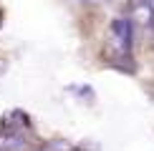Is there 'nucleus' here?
I'll return each instance as SVG.
<instances>
[{"label":"nucleus","instance_id":"obj_2","mask_svg":"<svg viewBox=\"0 0 154 151\" xmlns=\"http://www.w3.org/2000/svg\"><path fill=\"white\" fill-rule=\"evenodd\" d=\"M23 149H25V138L18 131L0 134V151H23Z\"/></svg>","mask_w":154,"mask_h":151},{"label":"nucleus","instance_id":"obj_1","mask_svg":"<svg viewBox=\"0 0 154 151\" xmlns=\"http://www.w3.org/2000/svg\"><path fill=\"white\" fill-rule=\"evenodd\" d=\"M111 33H114V43L126 50L131 43V20H126V18H116V20L111 23Z\"/></svg>","mask_w":154,"mask_h":151},{"label":"nucleus","instance_id":"obj_3","mask_svg":"<svg viewBox=\"0 0 154 151\" xmlns=\"http://www.w3.org/2000/svg\"><path fill=\"white\" fill-rule=\"evenodd\" d=\"M134 20L142 23V25H146V23H152V20H154L149 0H134Z\"/></svg>","mask_w":154,"mask_h":151},{"label":"nucleus","instance_id":"obj_6","mask_svg":"<svg viewBox=\"0 0 154 151\" xmlns=\"http://www.w3.org/2000/svg\"><path fill=\"white\" fill-rule=\"evenodd\" d=\"M152 46H154V40H152Z\"/></svg>","mask_w":154,"mask_h":151},{"label":"nucleus","instance_id":"obj_4","mask_svg":"<svg viewBox=\"0 0 154 151\" xmlns=\"http://www.w3.org/2000/svg\"><path fill=\"white\" fill-rule=\"evenodd\" d=\"M43 151H71V146H68L66 141H53V144H48V149H43Z\"/></svg>","mask_w":154,"mask_h":151},{"label":"nucleus","instance_id":"obj_5","mask_svg":"<svg viewBox=\"0 0 154 151\" xmlns=\"http://www.w3.org/2000/svg\"><path fill=\"white\" fill-rule=\"evenodd\" d=\"M149 5H152V15H154V0H149Z\"/></svg>","mask_w":154,"mask_h":151}]
</instances>
